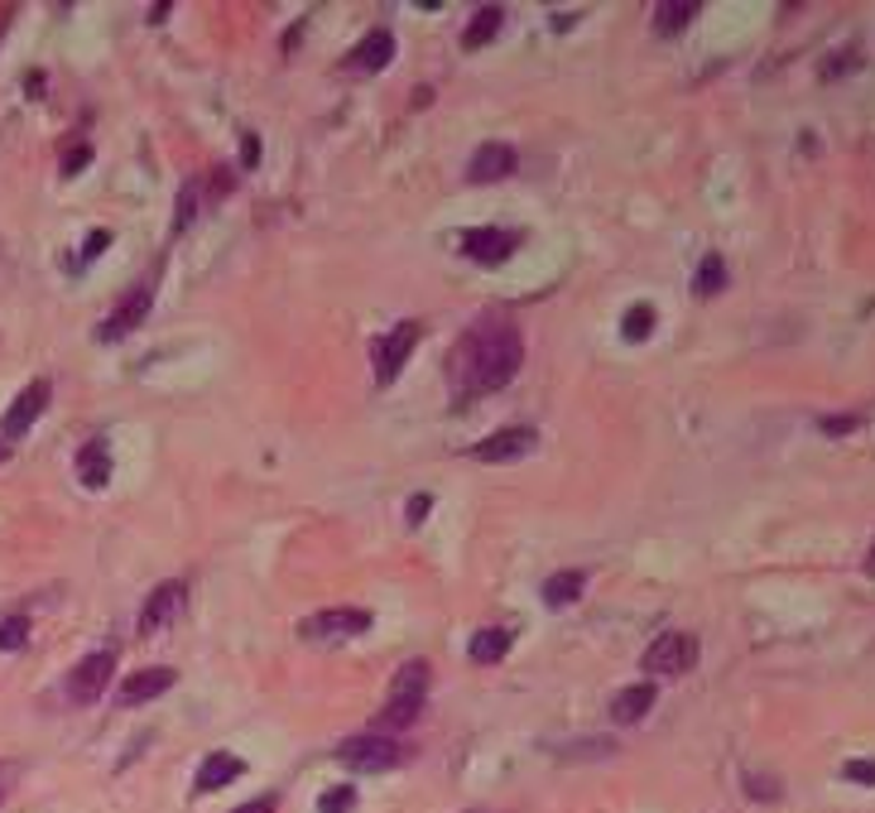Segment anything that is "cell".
<instances>
[{
	"instance_id": "5bb4252c",
	"label": "cell",
	"mask_w": 875,
	"mask_h": 813,
	"mask_svg": "<svg viewBox=\"0 0 875 813\" xmlns=\"http://www.w3.org/2000/svg\"><path fill=\"white\" fill-rule=\"evenodd\" d=\"M173 684H179V674L169 670V664H154V670H135L121 684V707H140V703H150V699H159V693H169Z\"/></svg>"
},
{
	"instance_id": "d590c367",
	"label": "cell",
	"mask_w": 875,
	"mask_h": 813,
	"mask_svg": "<svg viewBox=\"0 0 875 813\" xmlns=\"http://www.w3.org/2000/svg\"><path fill=\"white\" fill-rule=\"evenodd\" d=\"M0 462H6V443H0Z\"/></svg>"
},
{
	"instance_id": "484cf974",
	"label": "cell",
	"mask_w": 875,
	"mask_h": 813,
	"mask_svg": "<svg viewBox=\"0 0 875 813\" xmlns=\"http://www.w3.org/2000/svg\"><path fill=\"white\" fill-rule=\"evenodd\" d=\"M29 641V621L24 616H6L0 621V650H20Z\"/></svg>"
},
{
	"instance_id": "277c9868",
	"label": "cell",
	"mask_w": 875,
	"mask_h": 813,
	"mask_svg": "<svg viewBox=\"0 0 875 813\" xmlns=\"http://www.w3.org/2000/svg\"><path fill=\"white\" fill-rule=\"evenodd\" d=\"M150 309H154V284H135V289H130V294L107 313V323L97 328V338H101V342H121V338H130V332H135L144 318H150Z\"/></svg>"
},
{
	"instance_id": "9a60e30c",
	"label": "cell",
	"mask_w": 875,
	"mask_h": 813,
	"mask_svg": "<svg viewBox=\"0 0 875 813\" xmlns=\"http://www.w3.org/2000/svg\"><path fill=\"white\" fill-rule=\"evenodd\" d=\"M390 58H395V34H390V29H371V34L352 49L346 68L352 72H381V68H390Z\"/></svg>"
},
{
	"instance_id": "3957f363",
	"label": "cell",
	"mask_w": 875,
	"mask_h": 813,
	"mask_svg": "<svg viewBox=\"0 0 875 813\" xmlns=\"http://www.w3.org/2000/svg\"><path fill=\"white\" fill-rule=\"evenodd\" d=\"M338 761L346 771H361V775H381L390 765L404 761V746L395 736H381V732H366V736H352V742L338 746Z\"/></svg>"
},
{
	"instance_id": "836d02e7",
	"label": "cell",
	"mask_w": 875,
	"mask_h": 813,
	"mask_svg": "<svg viewBox=\"0 0 875 813\" xmlns=\"http://www.w3.org/2000/svg\"><path fill=\"white\" fill-rule=\"evenodd\" d=\"M237 813H274V800H255V804H245V809H237Z\"/></svg>"
},
{
	"instance_id": "7c38bea8",
	"label": "cell",
	"mask_w": 875,
	"mask_h": 813,
	"mask_svg": "<svg viewBox=\"0 0 875 813\" xmlns=\"http://www.w3.org/2000/svg\"><path fill=\"white\" fill-rule=\"evenodd\" d=\"M49 410V381H29L20 395H14V404L6 410V439H20V433H29V424Z\"/></svg>"
},
{
	"instance_id": "30bf717a",
	"label": "cell",
	"mask_w": 875,
	"mask_h": 813,
	"mask_svg": "<svg viewBox=\"0 0 875 813\" xmlns=\"http://www.w3.org/2000/svg\"><path fill=\"white\" fill-rule=\"evenodd\" d=\"M515 245H520V237H515V231H501V227H472V231H462V251L472 255V260H481V265H501V260L515 255Z\"/></svg>"
},
{
	"instance_id": "4fadbf2b",
	"label": "cell",
	"mask_w": 875,
	"mask_h": 813,
	"mask_svg": "<svg viewBox=\"0 0 875 813\" xmlns=\"http://www.w3.org/2000/svg\"><path fill=\"white\" fill-rule=\"evenodd\" d=\"M534 448H539V433H534L530 424H520V429L491 433V439L476 448V458H481V462H515V458H524V453H534Z\"/></svg>"
},
{
	"instance_id": "6da1fadb",
	"label": "cell",
	"mask_w": 875,
	"mask_h": 813,
	"mask_svg": "<svg viewBox=\"0 0 875 813\" xmlns=\"http://www.w3.org/2000/svg\"><path fill=\"white\" fill-rule=\"evenodd\" d=\"M520 361H524V338L515 332V323L486 318V323H476L457 347H452L447 381H452L457 395H491V390L515 381Z\"/></svg>"
},
{
	"instance_id": "5b68a950",
	"label": "cell",
	"mask_w": 875,
	"mask_h": 813,
	"mask_svg": "<svg viewBox=\"0 0 875 813\" xmlns=\"http://www.w3.org/2000/svg\"><path fill=\"white\" fill-rule=\"evenodd\" d=\"M414 347H419V323H414V318H404V323H395L381 342H375V381H381V385L395 381Z\"/></svg>"
},
{
	"instance_id": "9c48e42d",
	"label": "cell",
	"mask_w": 875,
	"mask_h": 813,
	"mask_svg": "<svg viewBox=\"0 0 875 813\" xmlns=\"http://www.w3.org/2000/svg\"><path fill=\"white\" fill-rule=\"evenodd\" d=\"M111 674H115V655H87L78 670L68 674V699L72 703H97L101 693H107V684H111Z\"/></svg>"
},
{
	"instance_id": "d6a6232c",
	"label": "cell",
	"mask_w": 875,
	"mask_h": 813,
	"mask_svg": "<svg viewBox=\"0 0 875 813\" xmlns=\"http://www.w3.org/2000/svg\"><path fill=\"white\" fill-rule=\"evenodd\" d=\"M751 794H755V800H775L780 785H770V780H755V775H751Z\"/></svg>"
},
{
	"instance_id": "2e32d148",
	"label": "cell",
	"mask_w": 875,
	"mask_h": 813,
	"mask_svg": "<svg viewBox=\"0 0 875 813\" xmlns=\"http://www.w3.org/2000/svg\"><path fill=\"white\" fill-rule=\"evenodd\" d=\"M241 771H245V761L241 756H231V751H212L208 761L198 765V794H212V790H227L231 780H241Z\"/></svg>"
},
{
	"instance_id": "cb8c5ba5",
	"label": "cell",
	"mask_w": 875,
	"mask_h": 813,
	"mask_svg": "<svg viewBox=\"0 0 875 813\" xmlns=\"http://www.w3.org/2000/svg\"><path fill=\"white\" fill-rule=\"evenodd\" d=\"M621 332H625V338H631V342H645L650 332H654V309H650V303H635V309L625 313Z\"/></svg>"
},
{
	"instance_id": "e0dca14e",
	"label": "cell",
	"mask_w": 875,
	"mask_h": 813,
	"mask_svg": "<svg viewBox=\"0 0 875 813\" xmlns=\"http://www.w3.org/2000/svg\"><path fill=\"white\" fill-rule=\"evenodd\" d=\"M78 476H82L87 491H101V486L111 482V448H107V439L82 443V453H78Z\"/></svg>"
},
{
	"instance_id": "7402d4cb",
	"label": "cell",
	"mask_w": 875,
	"mask_h": 813,
	"mask_svg": "<svg viewBox=\"0 0 875 813\" xmlns=\"http://www.w3.org/2000/svg\"><path fill=\"white\" fill-rule=\"evenodd\" d=\"M693 14H697V0H664V6L654 10V29H660V34H678Z\"/></svg>"
},
{
	"instance_id": "ac0fdd59",
	"label": "cell",
	"mask_w": 875,
	"mask_h": 813,
	"mask_svg": "<svg viewBox=\"0 0 875 813\" xmlns=\"http://www.w3.org/2000/svg\"><path fill=\"white\" fill-rule=\"evenodd\" d=\"M650 707H654V684H631L611 699V717H616L621 727H631V722H640Z\"/></svg>"
},
{
	"instance_id": "f1b7e54d",
	"label": "cell",
	"mask_w": 875,
	"mask_h": 813,
	"mask_svg": "<svg viewBox=\"0 0 875 813\" xmlns=\"http://www.w3.org/2000/svg\"><path fill=\"white\" fill-rule=\"evenodd\" d=\"M87 159H92V144H72V150L63 154V173H82Z\"/></svg>"
},
{
	"instance_id": "d6986e66",
	"label": "cell",
	"mask_w": 875,
	"mask_h": 813,
	"mask_svg": "<svg viewBox=\"0 0 875 813\" xmlns=\"http://www.w3.org/2000/svg\"><path fill=\"white\" fill-rule=\"evenodd\" d=\"M582 592H587V573H582V569H563V573L544 578V592H539V598H544L549 606H573Z\"/></svg>"
},
{
	"instance_id": "ba28073f",
	"label": "cell",
	"mask_w": 875,
	"mask_h": 813,
	"mask_svg": "<svg viewBox=\"0 0 875 813\" xmlns=\"http://www.w3.org/2000/svg\"><path fill=\"white\" fill-rule=\"evenodd\" d=\"M309 641H338V635H361L371 631V612H361V606H332V612H318L299 626Z\"/></svg>"
},
{
	"instance_id": "44dd1931",
	"label": "cell",
	"mask_w": 875,
	"mask_h": 813,
	"mask_svg": "<svg viewBox=\"0 0 875 813\" xmlns=\"http://www.w3.org/2000/svg\"><path fill=\"white\" fill-rule=\"evenodd\" d=\"M510 635L505 626H486V631H476L472 635V645H466V655H472L476 664H495V660H505V650H510Z\"/></svg>"
},
{
	"instance_id": "4316f807",
	"label": "cell",
	"mask_w": 875,
	"mask_h": 813,
	"mask_svg": "<svg viewBox=\"0 0 875 813\" xmlns=\"http://www.w3.org/2000/svg\"><path fill=\"white\" fill-rule=\"evenodd\" d=\"M847 780H856V785H871L875 790V761H847V771H842Z\"/></svg>"
},
{
	"instance_id": "83f0119b",
	"label": "cell",
	"mask_w": 875,
	"mask_h": 813,
	"mask_svg": "<svg viewBox=\"0 0 875 813\" xmlns=\"http://www.w3.org/2000/svg\"><path fill=\"white\" fill-rule=\"evenodd\" d=\"M429 511H433V496H424V491H419V496H410V505H404V515H410V525H424V520H429Z\"/></svg>"
},
{
	"instance_id": "603a6c76",
	"label": "cell",
	"mask_w": 875,
	"mask_h": 813,
	"mask_svg": "<svg viewBox=\"0 0 875 813\" xmlns=\"http://www.w3.org/2000/svg\"><path fill=\"white\" fill-rule=\"evenodd\" d=\"M722 284H726V265H722V255H703V265H697L693 289H697V294H717Z\"/></svg>"
},
{
	"instance_id": "d4e9b609",
	"label": "cell",
	"mask_w": 875,
	"mask_h": 813,
	"mask_svg": "<svg viewBox=\"0 0 875 813\" xmlns=\"http://www.w3.org/2000/svg\"><path fill=\"white\" fill-rule=\"evenodd\" d=\"M356 809V790L352 785H338V790H328L323 800H318V813H352Z\"/></svg>"
},
{
	"instance_id": "8992f818",
	"label": "cell",
	"mask_w": 875,
	"mask_h": 813,
	"mask_svg": "<svg viewBox=\"0 0 875 813\" xmlns=\"http://www.w3.org/2000/svg\"><path fill=\"white\" fill-rule=\"evenodd\" d=\"M697 664V641L688 631H664L660 641L645 650V670L650 674H688Z\"/></svg>"
},
{
	"instance_id": "8fae6325",
	"label": "cell",
	"mask_w": 875,
	"mask_h": 813,
	"mask_svg": "<svg viewBox=\"0 0 875 813\" xmlns=\"http://www.w3.org/2000/svg\"><path fill=\"white\" fill-rule=\"evenodd\" d=\"M515 164H520V154L510 150V144L491 140V144H481V150L472 154V164H466V179H472V183H501V179H510V173H515Z\"/></svg>"
},
{
	"instance_id": "4dcf8cb0",
	"label": "cell",
	"mask_w": 875,
	"mask_h": 813,
	"mask_svg": "<svg viewBox=\"0 0 875 813\" xmlns=\"http://www.w3.org/2000/svg\"><path fill=\"white\" fill-rule=\"evenodd\" d=\"M255 159H260V140H255V136H245V140H241V164H245V169H255Z\"/></svg>"
},
{
	"instance_id": "ffe728a7",
	"label": "cell",
	"mask_w": 875,
	"mask_h": 813,
	"mask_svg": "<svg viewBox=\"0 0 875 813\" xmlns=\"http://www.w3.org/2000/svg\"><path fill=\"white\" fill-rule=\"evenodd\" d=\"M501 24H505V10L501 6H481L476 20L466 24V34H462V49H486V43L501 34Z\"/></svg>"
},
{
	"instance_id": "f546056e",
	"label": "cell",
	"mask_w": 875,
	"mask_h": 813,
	"mask_svg": "<svg viewBox=\"0 0 875 813\" xmlns=\"http://www.w3.org/2000/svg\"><path fill=\"white\" fill-rule=\"evenodd\" d=\"M111 245V231H92V237H87V245H82V260H97L101 251H107Z\"/></svg>"
},
{
	"instance_id": "52a82bcc",
	"label": "cell",
	"mask_w": 875,
	"mask_h": 813,
	"mask_svg": "<svg viewBox=\"0 0 875 813\" xmlns=\"http://www.w3.org/2000/svg\"><path fill=\"white\" fill-rule=\"evenodd\" d=\"M183 606H188V588H183V583H159V588L150 592V602L140 606V635L169 631L173 621H179Z\"/></svg>"
},
{
	"instance_id": "7a4b0ae2",
	"label": "cell",
	"mask_w": 875,
	"mask_h": 813,
	"mask_svg": "<svg viewBox=\"0 0 875 813\" xmlns=\"http://www.w3.org/2000/svg\"><path fill=\"white\" fill-rule=\"evenodd\" d=\"M424 703H429V664L424 660H410L404 670L395 674V684H390V703H385V713H381V722H375V732H404V727H414L419 722V713H424Z\"/></svg>"
},
{
	"instance_id": "1f68e13d",
	"label": "cell",
	"mask_w": 875,
	"mask_h": 813,
	"mask_svg": "<svg viewBox=\"0 0 875 813\" xmlns=\"http://www.w3.org/2000/svg\"><path fill=\"white\" fill-rule=\"evenodd\" d=\"M823 429H827V433H852L856 419H852V414H837V419H823Z\"/></svg>"
},
{
	"instance_id": "e575fe53",
	"label": "cell",
	"mask_w": 875,
	"mask_h": 813,
	"mask_svg": "<svg viewBox=\"0 0 875 813\" xmlns=\"http://www.w3.org/2000/svg\"><path fill=\"white\" fill-rule=\"evenodd\" d=\"M866 573H875V549H871V559H866Z\"/></svg>"
}]
</instances>
